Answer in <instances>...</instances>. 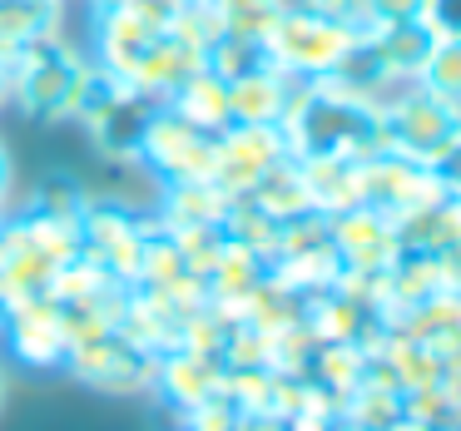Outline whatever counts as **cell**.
Returning <instances> with one entry per match:
<instances>
[{
	"mask_svg": "<svg viewBox=\"0 0 461 431\" xmlns=\"http://www.w3.org/2000/svg\"><path fill=\"white\" fill-rule=\"evenodd\" d=\"M278 130L288 139L293 159H322V154L372 159V154L387 149V139H382V104H367L328 80H303L293 90V104Z\"/></svg>",
	"mask_w": 461,
	"mask_h": 431,
	"instance_id": "6da1fadb",
	"label": "cell"
},
{
	"mask_svg": "<svg viewBox=\"0 0 461 431\" xmlns=\"http://www.w3.org/2000/svg\"><path fill=\"white\" fill-rule=\"evenodd\" d=\"M90 55L75 40H65L60 31L31 40L25 50H15V60L5 65V80H11V104L25 120L41 124H60L75 120V100L85 90V75H90Z\"/></svg>",
	"mask_w": 461,
	"mask_h": 431,
	"instance_id": "7a4b0ae2",
	"label": "cell"
},
{
	"mask_svg": "<svg viewBox=\"0 0 461 431\" xmlns=\"http://www.w3.org/2000/svg\"><path fill=\"white\" fill-rule=\"evenodd\" d=\"M382 139L392 154L411 164H437L451 144L461 139V104L437 100L421 85H402L387 104H382Z\"/></svg>",
	"mask_w": 461,
	"mask_h": 431,
	"instance_id": "3957f363",
	"label": "cell"
},
{
	"mask_svg": "<svg viewBox=\"0 0 461 431\" xmlns=\"http://www.w3.org/2000/svg\"><path fill=\"white\" fill-rule=\"evenodd\" d=\"M213 144L219 134L189 124L179 110L154 104L149 124L140 139V169L164 184H213Z\"/></svg>",
	"mask_w": 461,
	"mask_h": 431,
	"instance_id": "277c9868",
	"label": "cell"
},
{
	"mask_svg": "<svg viewBox=\"0 0 461 431\" xmlns=\"http://www.w3.org/2000/svg\"><path fill=\"white\" fill-rule=\"evenodd\" d=\"M362 31L352 25H338L328 15H312V11H283L268 31V55L283 75L293 80H322V75L338 70V60L352 50Z\"/></svg>",
	"mask_w": 461,
	"mask_h": 431,
	"instance_id": "5b68a950",
	"label": "cell"
},
{
	"mask_svg": "<svg viewBox=\"0 0 461 431\" xmlns=\"http://www.w3.org/2000/svg\"><path fill=\"white\" fill-rule=\"evenodd\" d=\"M283 159H293V154L278 124H229L219 134V144H213V184L229 199H243Z\"/></svg>",
	"mask_w": 461,
	"mask_h": 431,
	"instance_id": "8992f818",
	"label": "cell"
},
{
	"mask_svg": "<svg viewBox=\"0 0 461 431\" xmlns=\"http://www.w3.org/2000/svg\"><path fill=\"white\" fill-rule=\"evenodd\" d=\"M328 229H332V248L342 258V278H377V273H387L402 258L397 223L387 213L367 209V203H357L348 213H332Z\"/></svg>",
	"mask_w": 461,
	"mask_h": 431,
	"instance_id": "52a82bcc",
	"label": "cell"
},
{
	"mask_svg": "<svg viewBox=\"0 0 461 431\" xmlns=\"http://www.w3.org/2000/svg\"><path fill=\"white\" fill-rule=\"evenodd\" d=\"M65 372L80 377L85 387H100V391H144L154 377V357L140 352L120 328H114V332H104V337H90V342H80V347H70Z\"/></svg>",
	"mask_w": 461,
	"mask_h": 431,
	"instance_id": "ba28073f",
	"label": "cell"
},
{
	"mask_svg": "<svg viewBox=\"0 0 461 431\" xmlns=\"http://www.w3.org/2000/svg\"><path fill=\"white\" fill-rule=\"evenodd\" d=\"M437 179H431L427 164H411L402 159V154L382 149L372 154V159H362V203L377 213H387L392 223L407 219L411 209H421V203L437 199Z\"/></svg>",
	"mask_w": 461,
	"mask_h": 431,
	"instance_id": "9c48e42d",
	"label": "cell"
},
{
	"mask_svg": "<svg viewBox=\"0 0 461 431\" xmlns=\"http://www.w3.org/2000/svg\"><path fill=\"white\" fill-rule=\"evenodd\" d=\"M0 337H5V352L21 367H35V372L65 367V357H70V337H65V318L55 308V298L0 312Z\"/></svg>",
	"mask_w": 461,
	"mask_h": 431,
	"instance_id": "30bf717a",
	"label": "cell"
},
{
	"mask_svg": "<svg viewBox=\"0 0 461 431\" xmlns=\"http://www.w3.org/2000/svg\"><path fill=\"white\" fill-rule=\"evenodd\" d=\"M223 357H209V352H194V347H174L164 357H154V377L149 387L159 391L164 407H174L179 417H189L194 407H203L209 397L223 391Z\"/></svg>",
	"mask_w": 461,
	"mask_h": 431,
	"instance_id": "8fae6325",
	"label": "cell"
},
{
	"mask_svg": "<svg viewBox=\"0 0 461 431\" xmlns=\"http://www.w3.org/2000/svg\"><path fill=\"white\" fill-rule=\"evenodd\" d=\"M95 31H90V60L100 65L104 75H114L120 85H130V75L140 70V60L149 55V45L159 40L154 25H144L134 11H104L90 15Z\"/></svg>",
	"mask_w": 461,
	"mask_h": 431,
	"instance_id": "7c38bea8",
	"label": "cell"
},
{
	"mask_svg": "<svg viewBox=\"0 0 461 431\" xmlns=\"http://www.w3.org/2000/svg\"><path fill=\"white\" fill-rule=\"evenodd\" d=\"M149 114H154L149 100H140L134 90H124V94H114L100 114L85 120V134H90V144L110 164H140V139H144Z\"/></svg>",
	"mask_w": 461,
	"mask_h": 431,
	"instance_id": "4fadbf2b",
	"label": "cell"
},
{
	"mask_svg": "<svg viewBox=\"0 0 461 431\" xmlns=\"http://www.w3.org/2000/svg\"><path fill=\"white\" fill-rule=\"evenodd\" d=\"M199 65H203V55L194 50V45H184L179 35L164 31L159 40L149 45V55L140 60V70L130 75V90L140 94V100H149V104H164Z\"/></svg>",
	"mask_w": 461,
	"mask_h": 431,
	"instance_id": "5bb4252c",
	"label": "cell"
},
{
	"mask_svg": "<svg viewBox=\"0 0 461 431\" xmlns=\"http://www.w3.org/2000/svg\"><path fill=\"white\" fill-rule=\"evenodd\" d=\"M362 35H367V45L377 50L382 70H387V80L397 85V90H402V85H417L421 65H427L431 45H437V35H431V25H427V21L372 25V31H362Z\"/></svg>",
	"mask_w": 461,
	"mask_h": 431,
	"instance_id": "9a60e30c",
	"label": "cell"
},
{
	"mask_svg": "<svg viewBox=\"0 0 461 431\" xmlns=\"http://www.w3.org/2000/svg\"><path fill=\"white\" fill-rule=\"evenodd\" d=\"M298 85L303 80L283 75L278 65H273V70L249 75V80H233L229 85V114H233V124H283V114H288L293 90H298Z\"/></svg>",
	"mask_w": 461,
	"mask_h": 431,
	"instance_id": "2e32d148",
	"label": "cell"
},
{
	"mask_svg": "<svg viewBox=\"0 0 461 431\" xmlns=\"http://www.w3.org/2000/svg\"><path fill=\"white\" fill-rule=\"evenodd\" d=\"M308 199L318 213H348L362 203V159H342V154H322V159H298Z\"/></svg>",
	"mask_w": 461,
	"mask_h": 431,
	"instance_id": "e0dca14e",
	"label": "cell"
},
{
	"mask_svg": "<svg viewBox=\"0 0 461 431\" xmlns=\"http://www.w3.org/2000/svg\"><path fill=\"white\" fill-rule=\"evenodd\" d=\"M229 193L219 184H164L159 189V213L154 219L169 233L179 229H223L229 219Z\"/></svg>",
	"mask_w": 461,
	"mask_h": 431,
	"instance_id": "ac0fdd59",
	"label": "cell"
},
{
	"mask_svg": "<svg viewBox=\"0 0 461 431\" xmlns=\"http://www.w3.org/2000/svg\"><path fill=\"white\" fill-rule=\"evenodd\" d=\"M164 104L179 110L189 124H199V130H209V134H223L233 124V114H229V80H219L209 65H199V70H194Z\"/></svg>",
	"mask_w": 461,
	"mask_h": 431,
	"instance_id": "d6986e66",
	"label": "cell"
},
{
	"mask_svg": "<svg viewBox=\"0 0 461 431\" xmlns=\"http://www.w3.org/2000/svg\"><path fill=\"white\" fill-rule=\"evenodd\" d=\"M243 199L258 203V209L268 213V219H278V223H293V219H303V213H318L312 199H308V184H303L298 159H283L278 169H268Z\"/></svg>",
	"mask_w": 461,
	"mask_h": 431,
	"instance_id": "ffe728a7",
	"label": "cell"
},
{
	"mask_svg": "<svg viewBox=\"0 0 461 431\" xmlns=\"http://www.w3.org/2000/svg\"><path fill=\"white\" fill-rule=\"evenodd\" d=\"M203 65H209L219 80H249L258 70H273V55L263 40H249V35H219V40L203 50Z\"/></svg>",
	"mask_w": 461,
	"mask_h": 431,
	"instance_id": "44dd1931",
	"label": "cell"
},
{
	"mask_svg": "<svg viewBox=\"0 0 461 431\" xmlns=\"http://www.w3.org/2000/svg\"><path fill=\"white\" fill-rule=\"evenodd\" d=\"M219 15L223 35H249V40H268L273 21L283 15L278 0H203Z\"/></svg>",
	"mask_w": 461,
	"mask_h": 431,
	"instance_id": "7402d4cb",
	"label": "cell"
},
{
	"mask_svg": "<svg viewBox=\"0 0 461 431\" xmlns=\"http://www.w3.org/2000/svg\"><path fill=\"white\" fill-rule=\"evenodd\" d=\"M421 90H431L437 100H451L461 104V40H437L417 75Z\"/></svg>",
	"mask_w": 461,
	"mask_h": 431,
	"instance_id": "603a6c76",
	"label": "cell"
},
{
	"mask_svg": "<svg viewBox=\"0 0 461 431\" xmlns=\"http://www.w3.org/2000/svg\"><path fill=\"white\" fill-rule=\"evenodd\" d=\"M427 0H362V31L372 25H402V21H421Z\"/></svg>",
	"mask_w": 461,
	"mask_h": 431,
	"instance_id": "cb8c5ba5",
	"label": "cell"
},
{
	"mask_svg": "<svg viewBox=\"0 0 461 431\" xmlns=\"http://www.w3.org/2000/svg\"><path fill=\"white\" fill-rule=\"evenodd\" d=\"M421 21L431 25L437 40H461V0H427V15Z\"/></svg>",
	"mask_w": 461,
	"mask_h": 431,
	"instance_id": "d4e9b609",
	"label": "cell"
},
{
	"mask_svg": "<svg viewBox=\"0 0 461 431\" xmlns=\"http://www.w3.org/2000/svg\"><path fill=\"white\" fill-rule=\"evenodd\" d=\"M130 11H134V15H140V21H144V25H154V31H159V35H164V31H169V25H174V21H179V15H184V11H189V0H134Z\"/></svg>",
	"mask_w": 461,
	"mask_h": 431,
	"instance_id": "484cf974",
	"label": "cell"
},
{
	"mask_svg": "<svg viewBox=\"0 0 461 431\" xmlns=\"http://www.w3.org/2000/svg\"><path fill=\"white\" fill-rule=\"evenodd\" d=\"M431 179H437L441 193H451V199H461V139L451 144L447 154H441L437 164H431Z\"/></svg>",
	"mask_w": 461,
	"mask_h": 431,
	"instance_id": "4316f807",
	"label": "cell"
},
{
	"mask_svg": "<svg viewBox=\"0 0 461 431\" xmlns=\"http://www.w3.org/2000/svg\"><path fill=\"white\" fill-rule=\"evenodd\" d=\"M11 189H15V164H11V149L0 144V219L11 213Z\"/></svg>",
	"mask_w": 461,
	"mask_h": 431,
	"instance_id": "83f0119b",
	"label": "cell"
},
{
	"mask_svg": "<svg viewBox=\"0 0 461 431\" xmlns=\"http://www.w3.org/2000/svg\"><path fill=\"white\" fill-rule=\"evenodd\" d=\"M134 0H90V15H104V11H130Z\"/></svg>",
	"mask_w": 461,
	"mask_h": 431,
	"instance_id": "f1b7e54d",
	"label": "cell"
},
{
	"mask_svg": "<svg viewBox=\"0 0 461 431\" xmlns=\"http://www.w3.org/2000/svg\"><path fill=\"white\" fill-rule=\"evenodd\" d=\"M11 104V80H5V65H0V110Z\"/></svg>",
	"mask_w": 461,
	"mask_h": 431,
	"instance_id": "f546056e",
	"label": "cell"
},
{
	"mask_svg": "<svg viewBox=\"0 0 461 431\" xmlns=\"http://www.w3.org/2000/svg\"><path fill=\"white\" fill-rule=\"evenodd\" d=\"M5 391H11V377H5V357H0V407H5Z\"/></svg>",
	"mask_w": 461,
	"mask_h": 431,
	"instance_id": "4dcf8cb0",
	"label": "cell"
},
{
	"mask_svg": "<svg viewBox=\"0 0 461 431\" xmlns=\"http://www.w3.org/2000/svg\"><path fill=\"white\" fill-rule=\"evenodd\" d=\"M0 65H11V45H5V31H0Z\"/></svg>",
	"mask_w": 461,
	"mask_h": 431,
	"instance_id": "1f68e13d",
	"label": "cell"
},
{
	"mask_svg": "<svg viewBox=\"0 0 461 431\" xmlns=\"http://www.w3.org/2000/svg\"><path fill=\"white\" fill-rule=\"evenodd\" d=\"M31 5H50V11H60L65 0H31Z\"/></svg>",
	"mask_w": 461,
	"mask_h": 431,
	"instance_id": "d6a6232c",
	"label": "cell"
}]
</instances>
